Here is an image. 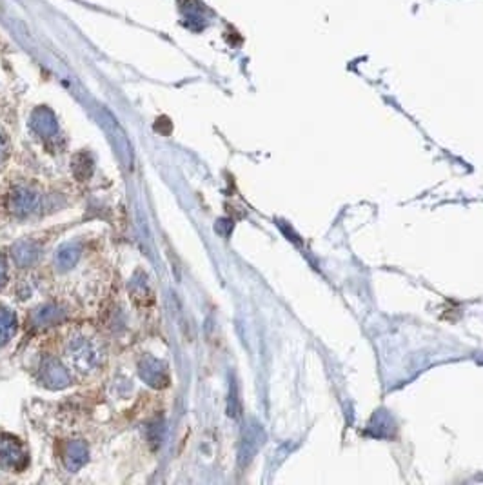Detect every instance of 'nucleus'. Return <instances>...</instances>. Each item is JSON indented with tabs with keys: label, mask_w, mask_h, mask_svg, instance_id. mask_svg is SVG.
Listing matches in <instances>:
<instances>
[{
	"label": "nucleus",
	"mask_w": 483,
	"mask_h": 485,
	"mask_svg": "<svg viewBox=\"0 0 483 485\" xmlns=\"http://www.w3.org/2000/svg\"><path fill=\"white\" fill-rule=\"evenodd\" d=\"M80 249L79 244H66L62 245L55 254V263L59 265L60 271H66V269H71L75 263L79 262L80 259Z\"/></svg>",
	"instance_id": "obj_7"
},
{
	"label": "nucleus",
	"mask_w": 483,
	"mask_h": 485,
	"mask_svg": "<svg viewBox=\"0 0 483 485\" xmlns=\"http://www.w3.org/2000/svg\"><path fill=\"white\" fill-rule=\"evenodd\" d=\"M8 157H10V142L6 139V134L0 131V169L8 162Z\"/></svg>",
	"instance_id": "obj_13"
},
{
	"label": "nucleus",
	"mask_w": 483,
	"mask_h": 485,
	"mask_svg": "<svg viewBox=\"0 0 483 485\" xmlns=\"http://www.w3.org/2000/svg\"><path fill=\"white\" fill-rule=\"evenodd\" d=\"M140 376H142L149 385L153 387H162V385L167 384V371L166 365L162 362L155 360V358H148L146 362H142L140 365Z\"/></svg>",
	"instance_id": "obj_3"
},
{
	"label": "nucleus",
	"mask_w": 483,
	"mask_h": 485,
	"mask_svg": "<svg viewBox=\"0 0 483 485\" xmlns=\"http://www.w3.org/2000/svg\"><path fill=\"white\" fill-rule=\"evenodd\" d=\"M10 209L11 213L19 215V217H26L31 213L37 211L38 202H40V194L37 191H33L28 185H17L10 193Z\"/></svg>",
	"instance_id": "obj_1"
},
{
	"label": "nucleus",
	"mask_w": 483,
	"mask_h": 485,
	"mask_svg": "<svg viewBox=\"0 0 483 485\" xmlns=\"http://www.w3.org/2000/svg\"><path fill=\"white\" fill-rule=\"evenodd\" d=\"M17 331V320L11 311L0 307V347L6 346Z\"/></svg>",
	"instance_id": "obj_9"
},
{
	"label": "nucleus",
	"mask_w": 483,
	"mask_h": 485,
	"mask_svg": "<svg viewBox=\"0 0 483 485\" xmlns=\"http://www.w3.org/2000/svg\"><path fill=\"white\" fill-rule=\"evenodd\" d=\"M42 374H44L47 384L53 385V387H64L69 382V374L66 373L64 367L56 364V362H47V364H44Z\"/></svg>",
	"instance_id": "obj_8"
},
{
	"label": "nucleus",
	"mask_w": 483,
	"mask_h": 485,
	"mask_svg": "<svg viewBox=\"0 0 483 485\" xmlns=\"http://www.w3.org/2000/svg\"><path fill=\"white\" fill-rule=\"evenodd\" d=\"M8 282V262H6V256L0 253V289L6 286Z\"/></svg>",
	"instance_id": "obj_14"
},
{
	"label": "nucleus",
	"mask_w": 483,
	"mask_h": 485,
	"mask_svg": "<svg viewBox=\"0 0 483 485\" xmlns=\"http://www.w3.org/2000/svg\"><path fill=\"white\" fill-rule=\"evenodd\" d=\"M13 256H15V262L19 263V265H31L33 262H35V259L38 256V249L37 245L33 244V242H19V244L15 245L13 249Z\"/></svg>",
	"instance_id": "obj_10"
},
{
	"label": "nucleus",
	"mask_w": 483,
	"mask_h": 485,
	"mask_svg": "<svg viewBox=\"0 0 483 485\" xmlns=\"http://www.w3.org/2000/svg\"><path fill=\"white\" fill-rule=\"evenodd\" d=\"M69 358L73 360L75 365H79L80 371H86L88 367H91L93 360H95V351L86 340H80L69 349Z\"/></svg>",
	"instance_id": "obj_6"
},
{
	"label": "nucleus",
	"mask_w": 483,
	"mask_h": 485,
	"mask_svg": "<svg viewBox=\"0 0 483 485\" xmlns=\"http://www.w3.org/2000/svg\"><path fill=\"white\" fill-rule=\"evenodd\" d=\"M0 463L4 467H10V469H17V471H22L26 467L28 458H26L19 440L8 435L0 436Z\"/></svg>",
	"instance_id": "obj_2"
},
{
	"label": "nucleus",
	"mask_w": 483,
	"mask_h": 485,
	"mask_svg": "<svg viewBox=\"0 0 483 485\" xmlns=\"http://www.w3.org/2000/svg\"><path fill=\"white\" fill-rule=\"evenodd\" d=\"M60 311L56 307H44V309H38L37 314H35V322L38 325H46V323L53 322V320L59 316Z\"/></svg>",
	"instance_id": "obj_12"
},
{
	"label": "nucleus",
	"mask_w": 483,
	"mask_h": 485,
	"mask_svg": "<svg viewBox=\"0 0 483 485\" xmlns=\"http://www.w3.org/2000/svg\"><path fill=\"white\" fill-rule=\"evenodd\" d=\"M62 462L69 471H79L88 462V447L82 442H69L62 451Z\"/></svg>",
	"instance_id": "obj_4"
},
{
	"label": "nucleus",
	"mask_w": 483,
	"mask_h": 485,
	"mask_svg": "<svg viewBox=\"0 0 483 485\" xmlns=\"http://www.w3.org/2000/svg\"><path fill=\"white\" fill-rule=\"evenodd\" d=\"M33 128L46 142L59 139V125H56L55 118L47 109H38L33 115Z\"/></svg>",
	"instance_id": "obj_5"
},
{
	"label": "nucleus",
	"mask_w": 483,
	"mask_h": 485,
	"mask_svg": "<svg viewBox=\"0 0 483 485\" xmlns=\"http://www.w3.org/2000/svg\"><path fill=\"white\" fill-rule=\"evenodd\" d=\"M73 173L79 180H86L93 173V160L88 155H77L73 160Z\"/></svg>",
	"instance_id": "obj_11"
}]
</instances>
